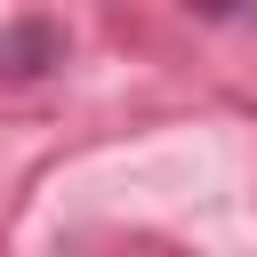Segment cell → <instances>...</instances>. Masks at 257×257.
<instances>
[{"instance_id":"6da1fadb","label":"cell","mask_w":257,"mask_h":257,"mask_svg":"<svg viewBox=\"0 0 257 257\" xmlns=\"http://www.w3.org/2000/svg\"><path fill=\"white\" fill-rule=\"evenodd\" d=\"M56 56H64V32H56V24H8V32H0V72H8V80L48 72Z\"/></svg>"}]
</instances>
